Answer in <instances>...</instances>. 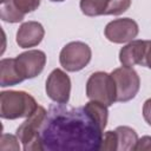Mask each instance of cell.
<instances>
[{"label": "cell", "instance_id": "cell-1", "mask_svg": "<svg viewBox=\"0 0 151 151\" xmlns=\"http://www.w3.org/2000/svg\"><path fill=\"white\" fill-rule=\"evenodd\" d=\"M104 130L84 106L51 105L40 127L46 151H99Z\"/></svg>", "mask_w": 151, "mask_h": 151}, {"label": "cell", "instance_id": "cell-2", "mask_svg": "<svg viewBox=\"0 0 151 151\" xmlns=\"http://www.w3.org/2000/svg\"><path fill=\"white\" fill-rule=\"evenodd\" d=\"M35 99L25 91L0 92V117L2 119H18L29 117L37 109Z\"/></svg>", "mask_w": 151, "mask_h": 151}, {"label": "cell", "instance_id": "cell-3", "mask_svg": "<svg viewBox=\"0 0 151 151\" xmlns=\"http://www.w3.org/2000/svg\"><path fill=\"white\" fill-rule=\"evenodd\" d=\"M46 109L41 105L26 118V120L17 129V137L22 143L25 151H42L40 139V127L46 117Z\"/></svg>", "mask_w": 151, "mask_h": 151}, {"label": "cell", "instance_id": "cell-4", "mask_svg": "<svg viewBox=\"0 0 151 151\" xmlns=\"http://www.w3.org/2000/svg\"><path fill=\"white\" fill-rule=\"evenodd\" d=\"M116 84L111 74L98 71L92 73L86 81V97L97 100L107 107L116 103Z\"/></svg>", "mask_w": 151, "mask_h": 151}, {"label": "cell", "instance_id": "cell-5", "mask_svg": "<svg viewBox=\"0 0 151 151\" xmlns=\"http://www.w3.org/2000/svg\"><path fill=\"white\" fill-rule=\"evenodd\" d=\"M111 76L116 84V101L125 103L137 96L140 88V79L132 67L122 66L114 68Z\"/></svg>", "mask_w": 151, "mask_h": 151}, {"label": "cell", "instance_id": "cell-6", "mask_svg": "<svg viewBox=\"0 0 151 151\" xmlns=\"http://www.w3.org/2000/svg\"><path fill=\"white\" fill-rule=\"evenodd\" d=\"M92 51L83 41H71L66 44L59 54L60 65L68 72H78L91 61Z\"/></svg>", "mask_w": 151, "mask_h": 151}, {"label": "cell", "instance_id": "cell-7", "mask_svg": "<svg viewBox=\"0 0 151 151\" xmlns=\"http://www.w3.org/2000/svg\"><path fill=\"white\" fill-rule=\"evenodd\" d=\"M80 9L87 17L119 15L131 6V0H80Z\"/></svg>", "mask_w": 151, "mask_h": 151}, {"label": "cell", "instance_id": "cell-8", "mask_svg": "<svg viewBox=\"0 0 151 151\" xmlns=\"http://www.w3.org/2000/svg\"><path fill=\"white\" fill-rule=\"evenodd\" d=\"M139 33L138 24L131 18H119L110 21L104 29L105 38L113 44H125L134 40Z\"/></svg>", "mask_w": 151, "mask_h": 151}, {"label": "cell", "instance_id": "cell-9", "mask_svg": "<svg viewBox=\"0 0 151 151\" xmlns=\"http://www.w3.org/2000/svg\"><path fill=\"white\" fill-rule=\"evenodd\" d=\"M47 97L57 104H67L71 94V79L66 72L54 68L46 79L45 85Z\"/></svg>", "mask_w": 151, "mask_h": 151}, {"label": "cell", "instance_id": "cell-10", "mask_svg": "<svg viewBox=\"0 0 151 151\" xmlns=\"http://www.w3.org/2000/svg\"><path fill=\"white\" fill-rule=\"evenodd\" d=\"M15 65L24 79L39 76L46 65V54L40 50H28L15 57Z\"/></svg>", "mask_w": 151, "mask_h": 151}, {"label": "cell", "instance_id": "cell-11", "mask_svg": "<svg viewBox=\"0 0 151 151\" xmlns=\"http://www.w3.org/2000/svg\"><path fill=\"white\" fill-rule=\"evenodd\" d=\"M45 35L44 26L38 21H26L22 22L18 31L15 41L21 48H29L38 46Z\"/></svg>", "mask_w": 151, "mask_h": 151}, {"label": "cell", "instance_id": "cell-12", "mask_svg": "<svg viewBox=\"0 0 151 151\" xmlns=\"http://www.w3.org/2000/svg\"><path fill=\"white\" fill-rule=\"evenodd\" d=\"M145 53V40H132L119 51V61L123 66L133 67L143 64Z\"/></svg>", "mask_w": 151, "mask_h": 151}, {"label": "cell", "instance_id": "cell-13", "mask_svg": "<svg viewBox=\"0 0 151 151\" xmlns=\"http://www.w3.org/2000/svg\"><path fill=\"white\" fill-rule=\"evenodd\" d=\"M25 79L20 76L17 65L15 58H4L0 61V86H14L24 81Z\"/></svg>", "mask_w": 151, "mask_h": 151}, {"label": "cell", "instance_id": "cell-14", "mask_svg": "<svg viewBox=\"0 0 151 151\" xmlns=\"http://www.w3.org/2000/svg\"><path fill=\"white\" fill-rule=\"evenodd\" d=\"M114 131L117 133L118 151H134L138 142L137 132L130 126H117Z\"/></svg>", "mask_w": 151, "mask_h": 151}, {"label": "cell", "instance_id": "cell-15", "mask_svg": "<svg viewBox=\"0 0 151 151\" xmlns=\"http://www.w3.org/2000/svg\"><path fill=\"white\" fill-rule=\"evenodd\" d=\"M84 107L97 120V123L104 130L106 127V125H107V119H109V110H107V106L105 104L100 103V101L90 100V101H87L84 105Z\"/></svg>", "mask_w": 151, "mask_h": 151}, {"label": "cell", "instance_id": "cell-16", "mask_svg": "<svg viewBox=\"0 0 151 151\" xmlns=\"http://www.w3.org/2000/svg\"><path fill=\"white\" fill-rule=\"evenodd\" d=\"M0 17L2 21L15 24L20 22L24 19V14H21L14 6L13 0H5L1 2V8H0Z\"/></svg>", "mask_w": 151, "mask_h": 151}, {"label": "cell", "instance_id": "cell-17", "mask_svg": "<svg viewBox=\"0 0 151 151\" xmlns=\"http://www.w3.org/2000/svg\"><path fill=\"white\" fill-rule=\"evenodd\" d=\"M100 150H110V151H118V142H117V133L116 131H106L103 133V140L100 145Z\"/></svg>", "mask_w": 151, "mask_h": 151}, {"label": "cell", "instance_id": "cell-18", "mask_svg": "<svg viewBox=\"0 0 151 151\" xmlns=\"http://www.w3.org/2000/svg\"><path fill=\"white\" fill-rule=\"evenodd\" d=\"M13 4L15 8L25 15L27 13L34 12L40 5V0H13Z\"/></svg>", "mask_w": 151, "mask_h": 151}, {"label": "cell", "instance_id": "cell-19", "mask_svg": "<svg viewBox=\"0 0 151 151\" xmlns=\"http://www.w3.org/2000/svg\"><path fill=\"white\" fill-rule=\"evenodd\" d=\"M0 149L1 150H15L19 151L20 150V145H19V138L17 137V134H2L1 136V144H0Z\"/></svg>", "mask_w": 151, "mask_h": 151}, {"label": "cell", "instance_id": "cell-20", "mask_svg": "<svg viewBox=\"0 0 151 151\" xmlns=\"http://www.w3.org/2000/svg\"><path fill=\"white\" fill-rule=\"evenodd\" d=\"M150 151L151 150V136H143L142 138L138 139L134 151Z\"/></svg>", "mask_w": 151, "mask_h": 151}, {"label": "cell", "instance_id": "cell-21", "mask_svg": "<svg viewBox=\"0 0 151 151\" xmlns=\"http://www.w3.org/2000/svg\"><path fill=\"white\" fill-rule=\"evenodd\" d=\"M142 66L151 68V40H145V53Z\"/></svg>", "mask_w": 151, "mask_h": 151}, {"label": "cell", "instance_id": "cell-22", "mask_svg": "<svg viewBox=\"0 0 151 151\" xmlns=\"http://www.w3.org/2000/svg\"><path fill=\"white\" fill-rule=\"evenodd\" d=\"M143 117L145 122L151 126V98L146 99L143 105Z\"/></svg>", "mask_w": 151, "mask_h": 151}, {"label": "cell", "instance_id": "cell-23", "mask_svg": "<svg viewBox=\"0 0 151 151\" xmlns=\"http://www.w3.org/2000/svg\"><path fill=\"white\" fill-rule=\"evenodd\" d=\"M52 2H61V1H65V0H50Z\"/></svg>", "mask_w": 151, "mask_h": 151}, {"label": "cell", "instance_id": "cell-24", "mask_svg": "<svg viewBox=\"0 0 151 151\" xmlns=\"http://www.w3.org/2000/svg\"><path fill=\"white\" fill-rule=\"evenodd\" d=\"M4 1H5V0H0V2H4Z\"/></svg>", "mask_w": 151, "mask_h": 151}]
</instances>
